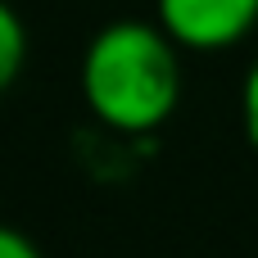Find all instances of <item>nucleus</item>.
I'll list each match as a JSON object with an SVG mask.
<instances>
[{
    "instance_id": "obj_5",
    "label": "nucleus",
    "mask_w": 258,
    "mask_h": 258,
    "mask_svg": "<svg viewBox=\"0 0 258 258\" xmlns=\"http://www.w3.org/2000/svg\"><path fill=\"white\" fill-rule=\"evenodd\" d=\"M0 258H41V249H36L18 227H5V222H0Z\"/></svg>"
},
{
    "instance_id": "obj_4",
    "label": "nucleus",
    "mask_w": 258,
    "mask_h": 258,
    "mask_svg": "<svg viewBox=\"0 0 258 258\" xmlns=\"http://www.w3.org/2000/svg\"><path fill=\"white\" fill-rule=\"evenodd\" d=\"M240 127H245V141L258 150V59L240 82Z\"/></svg>"
},
{
    "instance_id": "obj_3",
    "label": "nucleus",
    "mask_w": 258,
    "mask_h": 258,
    "mask_svg": "<svg viewBox=\"0 0 258 258\" xmlns=\"http://www.w3.org/2000/svg\"><path fill=\"white\" fill-rule=\"evenodd\" d=\"M23 63H27V27H23L18 9L9 0H0V95L18 82Z\"/></svg>"
},
{
    "instance_id": "obj_2",
    "label": "nucleus",
    "mask_w": 258,
    "mask_h": 258,
    "mask_svg": "<svg viewBox=\"0 0 258 258\" xmlns=\"http://www.w3.org/2000/svg\"><path fill=\"white\" fill-rule=\"evenodd\" d=\"M154 23L195 54L231 50L258 27V0H154Z\"/></svg>"
},
{
    "instance_id": "obj_1",
    "label": "nucleus",
    "mask_w": 258,
    "mask_h": 258,
    "mask_svg": "<svg viewBox=\"0 0 258 258\" xmlns=\"http://www.w3.org/2000/svg\"><path fill=\"white\" fill-rule=\"evenodd\" d=\"M82 100L109 132L163 127L181 104V45L145 18L104 23L82 54Z\"/></svg>"
}]
</instances>
